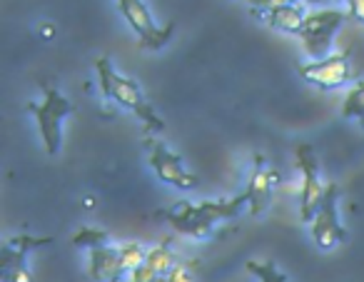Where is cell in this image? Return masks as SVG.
<instances>
[{
	"label": "cell",
	"mask_w": 364,
	"mask_h": 282,
	"mask_svg": "<svg viewBox=\"0 0 364 282\" xmlns=\"http://www.w3.org/2000/svg\"><path fill=\"white\" fill-rule=\"evenodd\" d=\"M247 207L245 192L230 197V200H180L175 207L162 212L170 227L180 235L195 237V240H208L215 232V225L223 220H235L240 212Z\"/></svg>",
	"instance_id": "cell-1"
},
{
	"label": "cell",
	"mask_w": 364,
	"mask_h": 282,
	"mask_svg": "<svg viewBox=\"0 0 364 282\" xmlns=\"http://www.w3.org/2000/svg\"><path fill=\"white\" fill-rule=\"evenodd\" d=\"M95 70H97V85L105 100L115 103V105L130 110L137 120L142 122V130L147 132H162L165 130V122L162 118L155 113V108L147 103L145 93L140 90L132 78H125L112 68V63L107 58H97L95 61Z\"/></svg>",
	"instance_id": "cell-2"
},
{
	"label": "cell",
	"mask_w": 364,
	"mask_h": 282,
	"mask_svg": "<svg viewBox=\"0 0 364 282\" xmlns=\"http://www.w3.org/2000/svg\"><path fill=\"white\" fill-rule=\"evenodd\" d=\"M41 88H43V93H46V98H43L41 103H28L26 110L31 113V115H36L46 152L48 155H58L63 145V122H65L68 115L77 113V108L73 105L58 88L48 85V83H41Z\"/></svg>",
	"instance_id": "cell-3"
},
{
	"label": "cell",
	"mask_w": 364,
	"mask_h": 282,
	"mask_svg": "<svg viewBox=\"0 0 364 282\" xmlns=\"http://www.w3.org/2000/svg\"><path fill=\"white\" fill-rule=\"evenodd\" d=\"M349 18H352L349 11H339V8H322V11H314L304 18L297 38L302 41L304 51L312 61H322V58L332 56L329 51H332L334 36L342 31V26Z\"/></svg>",
	"instance_id": "cell-4"
},
{
	"label": "cell",
	"mask_w": 364,
	"mask_h": 282,
	"mask_svg": "<svg viewBox=\"0 0 364 282\" xmlns=\"http://www.w3.org/2000/svg\"><path fill=\"white\" fill-rule=\"evenodd\" d=\"M120 16L127 21V26L132 28V33L137 36L142 48L147 51H160L167 46L172 31H175V23H165V26H157L155 18H152L150 8H147L145 0H115Z\"/></svg>",
	"instance_id": "cell-5"
},
{
	"label": "cell",
	"mask_w": 364,
	"mask_h": 282,
	"mask_svg": "<svg viewBox=\"0 0 364 282\" xmlns=\"http://www.w3.org/2000/svg\"><path fill=\"white\" fill-rule=\"evenodd\" d=\"M312 230V240L319 250H334L337 245L347 242V230H344L342 220H339V185L337 182H327L322 205L314 212V220L309 222Z\"/></svg>",
	"instance_id": "cell-6"
},
{
	"label": "cell",
	"mask_w": 364,
	"mask_h": 282,
	"mask_svg": "<svg viewBox=\"0 0 364 282\" xmlns=\"http://www.w3.org/2000/svg\"><path fill=\"white\" fill-rule=\"evenodd\" d=\"M297 167L302 170V190H299V217L302 222H312L314 212L322 205L327 182H322V172H319L317 152L309 142H299L297 145Z\"/></svg>",
	"instance_id": "cell-7"
},
{
	"label": "cell",
	"mask_w": 364,
	"mask_h": 282,
	"mask_svg": "<svg viewBox=\"0 0 364 282\" xmlns=\"http://www.w3.org/2000/svg\"><path fill=\"white\" fill-rule=\"evenodd\" d=\"M297 73L309 83V85L319 88V90H339L347 83H352V61H349V48L332 56L322 58V61L302 63L297 66Z\"/></svg>",
	"instance_id": "cell-8"
},
{
	"label": "cell",
	"mask_w": 364,
	"mask_h": 282,
	"mask_svg": "<svg viewBox=\"0 0 364 282\" xmlns=\"http://www.w3.org/2000/svg\"><path fill=\"white\" fill-rule=\"evenodd\" d=\"M46 245H53V237H33L26 235V232L8 237L3 242V250H0V277H3V282H36L33 272L26 265V257L28 252Z\"/></svg>",
	"instance_id": "cell-9"
},
{
	"label": "cell",
	"mask_w": 364,
	"mask_h": 282,
	"mask_svg": "<svg viewBox=\"0 0 364 282\" xmlns=\"http://www.w3.org/2000/svg\"><path fill=\"white\" fill-rule=\"evenodd\" d=\"M145 147L150 152V165L155 170V175L160 177L162 182H167L175 190H195L200 185V177L195 175L193 170H188L185 160H182L177 152H172L165 142H157L145 137Z\"/></svg>",
	"instance_id": "cell-10"
},
{
	"label": "cell",
	"mask_w": 364,
	"mask_h": 282,
	"mask_svg": "<svg viewBox=\"0 0 364 282\" xmlns=\"http://www.w3.org/2000/svg\"><path fill=\"white\" fill-rule=\"evenodd\" d=\"M279 180V172L277 170H264V160L262 157H255V170L250 175V182L245 187V197H247V210L250 215H262L264 210L269 207L272 202V190Z\"/></svg>",
	"instance_id": "cell-11"
},
{
	"label": "cell",
	"mask_w": 364,
	"mask_h": 282,
	"mask_svg": "<svg viewBox=\"0 0 364 282\" xmlns=\"http://www.w3.org/2000/svg\"><path fill=\"white\" fill-rule=\"evenodd\" d=\"M125 272H127V267L120 257V247L102 245V247L90 250L87 275H90L95 282H120Z\"/></svg>",
	"instance_id": "cell-12"
},
{
	"label": "cell",
	"mask_w": 364,
	"mask_h": 282,
	"mask_svg": "<svg viewBox=\"0 0 364 282\" xmlns=\"http://www.w3.org/2000/svg\"><path fill=\"white\" fill-rule=\"evenodd\" d=\"M262 16H264V21H267L269 28L289 33V36H297L299 28H302V23H304V18H307V13H304V6H299V3H284V6L264 11Z\"/></svg>",
	"instance_id": "cell-13"
},
{
	"label": "cell",
	"mask_w": 364,
	"mask_h": 282,
	"mask_svg": "<svg viewBox=\"0 0 364 282\" xmlns=\"http://www.w3.org/2000/svg\"><path fill=\"white\" fill-rule=\"evenodd\" d=\"M177 262H180V257L172 252L170 240H165V242H160V245L152 247V250L147 252L145 265L150 267V270H155L157 275H170V270L177 265Z\"/></svg>",
	"instance_id": "cell-14"
},
{
	"label": "cell",
	"mask_w": 364,
	"mask_h": 282,
	"mask_svg": "<svg viewBox=\"0 0 364 282\" xmlns=\"http://www.w3.org/2000/svg\"><path fill=\"white\" fill-rule=\"evenodd\" d=\"M342 118L344 120H364V80H359L347 93L342 103Z\"/></svg>",
	"instance_id": "cell-15"
},
{
	"label": "cell",
	"mask_w": 364,
	"mask_h": 282,
	"mask_svg": "<svg viewBox=\"0 0 364 282\" xmlns=\"http://www.w3.org/2000/svg\"><path fill=\"white\" fill-rule=\"evenodd\" d=\"M73 245L77 250H95V247L110 245V235L105 230H97V227H80L73 235Z\"/></svg>",
	"instance_id": "cell-16"
},
{
	"label": "cell",
	"mask_w": 364,
	"mask_h": 282,
	"mask_svg": "<svg viewBox=\"0 0 364 282\" xmlns=\"http://www.w3.org/2000/svg\"><path fill=\"white\" fill-rule=\"evenodd\" d=\"M247 272L255 275L259 282H289V277L279 270L274 262H257V260H247Z\"/></svg>",
	"instance_id": "cell-17"
},
{
	"label": "cell",
	"mask_w": 364,
	"mask_h": 282,
	"mask_svg": "<svg viewBox=\"0 0 364 282\" xmlns=\"http://www.w3.org/2000/svg\"><path fill=\"white\" fill-rule=\"evenodd\" d=\"M147 252L150 250H145L140 242H125V245H120V257H122V262H125L127 272H132L135 267H140L142 262L147 260Z\"/></svg>",
	"instance_id": "cell-18"
},
{
	"label": "cell",
	"mask_w": 364,
	"mask_h": 282,
	"mask_svg": "<svg viewBox=\"0 0 364 282\" xmlns=\"http://www.w3.org/2000/svg\"><path fill=\"white\" fill-rule=\"evenodd\" d=\"M167 280H170V282H198V277H195V262L193 260H188V262L180 260L170 270Z\"/></svg>",
	"instance_id": "cell-19"
},
{
	"label": "cell",
	"mask_w": 364,
	"mask_h": 282,
	"mask_svg": "<svg viewBox=\"0 0 364 282\" xmlns=\"http://www.w3.org/2000/svg\"><path fill=\"white\" fill-rule=\"evenodd\" d=\"M130 277H132V282H155L157 277H162V275H157L155 270H150V267L142 262L140 267H135V270L130 272Z\"/></svg>",
	"instance_id": "cell-20"
},
{
	"label": "cell",
	"mask_w": 364,
	"mask_h": 282,
	"mask_svg": "<svg viewBox=\"0 0 364 282\" xmlns=\"http://www.w3.org/2000/svg\"><path fill=\"white\" fill-rule=\"evenodd\" d=\"M53 33H55V28H53V26H43V36H46V38H50Z\"/></svg>",
	"instance_id": "cell-21"
},
{
	"label": "cell",
	"mask_w": 364,
	"mask_h": 282,
	"mask_svg": "<svg viewBox=\"0 0 364 282\" xmlns=\"http://www.w3.org/2000/svg\"><path fill=\"white\" fill-rule=\"evenodd\" d=\"M155 282H170V280H167V275H162V277H157Z\"/></svg>",
	"instance_id": "cell-22"
},
{
	"label": "cell",
	"mask_w": 364,
	"mask_h": 282,
	"mask_svg": "<svg viewBox=\"0 0 364 282\" xmlns=\"http://www.w3.org/2000/svg\"><path fill=\"white\" fill-rule=\"evenodd\" d=\"M347 3H349V0H347Z\"/></svg>",
	"instance_id": "cell-23"
}]
</instances>
